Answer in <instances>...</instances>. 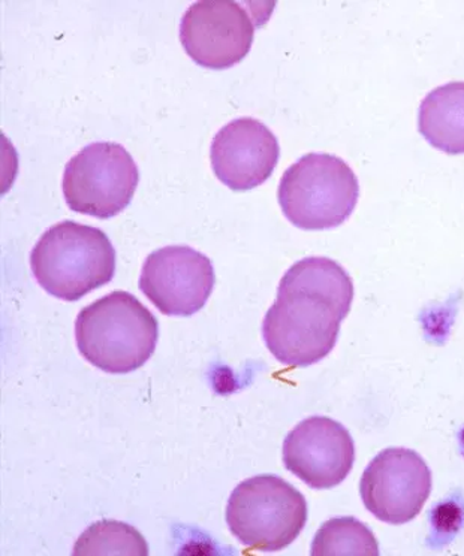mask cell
<instances>
[{"instance_id":"cell-1","label":"cell","mask_w":464,"mask_h":556,"mask_svg":"<svg viewBox=\"0 0 464 556\" xmlns=\"http://www.w3.org/2000/svg\"><path fill=\"white\" fill-rule=\"evenodd\" d=\"M354 293V281L336 261L305 257L293 264L264 317L268 351L289 368L321 363L336 348Z\"/></svg>"},{"instance_id":"cell-2","label":"cell","mask_w":464,"mask_h":556,"mask_svg":"<svg viewBox=\"0 0 464 556\" xmlns=\"http://www.w3.org/2000/svg\"><path fill=\"white\" fill-rule=\"evenodd\" d=\"M75 340L93 367L109 375H129L152 357L160 324L137 298L117 291L81 309Z\"/></svg>"},{"instance_id":"cell-3","label":"cell","mask_w":464,"mask_h":556,"mask_svg":"<svg viewBox=\"0 0 464 556\" xmlns=\"http://www.w3.org/2000/svg\"><path fill=\"white\" fill-rule=\"evenodd\" d=\"M30 266L43 291L75 303L113 280L116 250L101 229L66 220L39 238Z\"/></svg>"},{"instance_id":"cell-4","label":"cell","mask_w":464,"mask_h":556,"mask_svg":"<svg viewBox=\"0 0 464 556\" xmlns=\"http://www.w3.org/2000/svg\"><path fill=\"white\" fill-rule=\"evenodd\" d=\"M360 197L359 178L342 159L309 153L289 166L277 198L285 217L303 230H327L343 225Z\"/></svg>"},{"instance_id":"cell-5","label":"cell","mask_w":464,"mask_h":556,"mask_svg":"<svg viewBox=\"0 0 464 556\" xmlns=\"http://www.w3.org/2000/svg\"><path fill=\"white\" fill-rule=\"evenodd\" d=\"M308 518L304 495L272 475L241 482L226 506L229 531L252 551H284L299 538Z\"/></svg>"},{"instance_id":"cell-6","label":"cell","mask_w":464,"mask_h":556,"mask_svg":"<svg viewBox=\"0 0 464 556\" xmlns=\"http://www.w3.org/2000/svg\"><path fill=\"white\" fill-rule=\"evenodd\" d=\"M272 2L202 0L186 11L180 25L181 46L189 58L210 70H226L243 61L253 43L256 27L272 11Z\"/></svg>"},{"instance_id":"cell-7","label":"cell","mask_w":464,"mask_h":556,"mask_svg":"<svg viewBox=\"0 0 464 556\" xmlns=\"http://www.w3.org/2000/svg\"><path fill=\"white\" fill-rule=\"evenodd\" d=\"M138 180V166L125 147L95 142L70 159L62 189L73 212L111 218L130 204Z\"/></svg>"},{"instance_id":"cell-8","label":"cell","mask_w":464,"mask_h":556,"mask_svg":"<svg viewBox=\"0 0 464 556\" xmlns=\"http://www.w3.org/2000/svg\"><path fill=\"white\" fill-rule=\"evenodd\" d=\"M431 470L423 456L404 447L385 448L361 476L360 494L376 519L403 526L422 514L431 494Z\"/></svg>"},{"instance_id":"cell-9","label":"cell","mask_w":464,"mask_h":556,"mask_svg":"<svg viewBox=\"0 0 464 556\" xmlns=\"http://www.w3.org/2000/svg\"><path fill=\"white\" fill-rule=\"evenodd\" d=\"M214 280L213 264L205 254L168 245L147 256L140 289L162 315L189 317L208 303Z\"/></svg>"},{"instance_id":"cell-10","label":"cell","mask_w":464,"mask_h":556,"mask_svg":"<svg viewBox=\"0 0 464 556\" xmlns=\"http://www.w3.org/2000/svg\"><path fill=\"white\" fill-rule=\"evenodd\" d=\"M284 464L313 490H331L344 482L354 468V439L330 417H309L285 439Z\"/></svg>"},{"instance_id":"cell-11","label":"cell","mask_w":464,"mask_h":556,"mask_svg":"<svg viewBox=\"0 0 464 556\" xmlns=\"http://www.w3.org/2000/svg\"><path fill=\"white\" fill-rule=\"evenodd\" d=\"M279 156L276 135L252 117H240L222 127L210 150L214 174L233 190L263 185L272 177Z\"/></svg>"},{"instance_id":"cell-12","label":"cell","mask_w":464,"mask_h":556,"mask_svg":"<svg viewBox=\"0 0 464 556\" xmlns=\"http://www.w3.org/2000/svg\"><path fill=\"white\" fill-rule=\"evenodd\" d=\"M418 130L440 152L464 154V81L436 87L423 99Z\"/></svg>"},{"instance_id":"cell-13","label":"cell","mask_w":464,"mask_h":556,"mask_svg":"<svg viewBox=\"0 0 464 556\" xmlns=\"http://www.w3.org/2000/svg\"><path fill=\"white\" fill-rule=\"evenodd\" d=\"M312 556H379V544L363 522L347 516L327 520L313 539Z\"/></svg>"},{"instance_id":"cell-14","label":"cell","mask_w":464,"mask_h":556,"mask_svg":"<svg viewBox=\"0 0 464 556\" xmlns=\"http://www.w3.org/2000/svg\"><path fill=\"white\" fill-rule=\"evenodd\" d=\"M73 555H149V546L140 532L128 523L101 520L87 528L75 543Z\"/></svg>"},{"instance_id":"cell-15","label":"cell","mask_w":464,"mask_h":556,"mask_svg":"<svg viewBox=\"0 0 464 556\" xmlns=\"http://www.w3.org/2000/svg\"><path fill=\"white\" fill-rule=\"evenodd\" d=\"M431 534L428 544L435 549L452 542L464 526V507L459 500L450 498L439 503L430 515Z\"/></svg>"},{"instance_id":"cell-16","label":"cell","mask_w":464,"mask_h":556,"mask_svg":"<svg viewBox=\"0 0 464 556\" xmlns=\"http://www.w3.org/2000/svg\"><path fill=\"white\" fill-rule=\"evenodd\" d=\"M459 439H460V451H462V455L464 456V427H463V430L460 431Z\"/></svg>"}]
</instances>
